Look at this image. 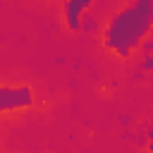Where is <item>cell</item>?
<instances>
[{
  "instance_id": "cell-1",
  "label": "cell",
  "mask_w": 153,
  "mask_h": 153,
  "mask_svg": "<svg viewBox=\"0 0 153 153\" xmlns=\"http://www.w3.org/2000/svg\"><path fill=\"white\" fill-rule=\"evenodd\" d=\"M153 33V0H131L120 5L103 26V48L120 57L129 60L139 48L148 43Z\"/></svg>"
},
{
  "instance_id": "cell-5",
  "label": "cell",
  "mask_w": 153,
  "mask_h": 153,
  "mask_svg": "<svg viewBox=\"0 0 153 153\" xmlns=\"http://www.w3.org/2000/svg\"><path fill=\"white\" fill-rule=\"evenodd\" d=\"M141 153H151V151H141Z\"/></svg>"
},
{
  "instance_id": "cell-4",
  "label": "cell",
  "mask_w": 153,
  "mask_h": 153,
  "mask_svg": "<svg viewBox=\"0 0 153 153\" xmlns=\"http://www.w3.org/2000/svg\"><path fill=\"white\" fill-rule=\"evenodd\" d=\"M146 151H151V153H153V129L148 131V146H146Z\"/></svg>"
},
{
  "instance_id": "cell-3",
  "label": "cell",
  "mask_w": 153,
  "mask_h": 153,
  "mask_svg": "<svg viewBox=\"0 0 153 153\" xmlns=\"http://www.w3.org/2000/svg\"><path fill=\"white\" fill-rule=\"evenodd\" d=\"M91 7H93L91 0H67L62 5V22H65L69 33H79L84 29V19H86L84 14Z\"/></svg>"
},
{
  "instance_id": "cell-2",
  "label": "cell",
  "mask_w": 153,
  "mask_h": 153,
  "mask_svg": "<svg viewBox=\"0 0 153 153\" xmlns=\"http://www.w3.org/2000/svg\"><path fill=\"white\" fill-rule=\"evenodd\" d=\"M36 96L29 84H2L0 86V112L12 115L33 108Z\"/></svg>"
}]
</instances>
